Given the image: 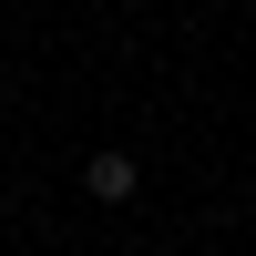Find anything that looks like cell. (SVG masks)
I'll return each mask as SVG.
<instances>
[{
	"instance_id": "6da1fadb",
	"label": "cell",
	"mask_w": 256,
	"mask_h": 256,
	"mask_svg": "<svg viewBox=\"0 0 256 256\" xmlns=\"http://www.w3.org/2000/svg\"><path fill=\"white\" fill-rule=\"evenodd\" d=\"M82 184H92L102 205H123V195H134V154H92V164H82Z\"/></svg>"
}]
</instances>
